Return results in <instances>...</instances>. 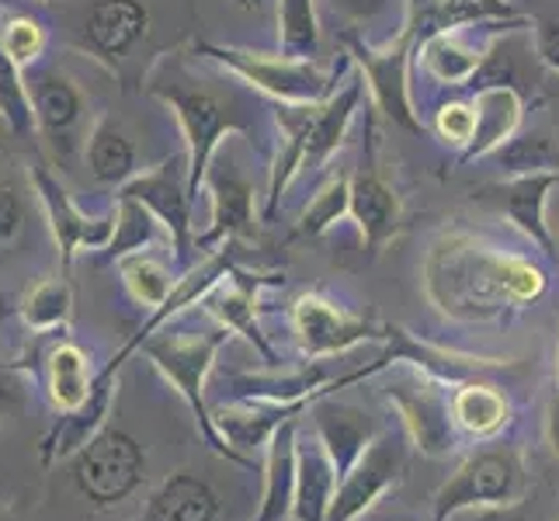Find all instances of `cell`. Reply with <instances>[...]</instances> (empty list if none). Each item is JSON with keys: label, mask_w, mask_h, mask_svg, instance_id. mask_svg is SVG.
Here are the masks:
<instances>
[{"label": "cell", "mask_w": 559, "mask_h": 521, "mask_svg": "<svg viewBox=\"0 0 559 521\" xmlns=\"http://www.w3.org/2000/svg\"><path fill=\"white\" fill-rule=\"evenodd\" d=\"M546 275L525 258L479 247L466 237H445L428 258V293L441 313L455 320H487L511 303L543 296Z\"/></svg>", "instance_id": "cell-1"}, {"label": "cell", "mask_w": 559, "mask_h": 521, "mask_svg": "<svg viewBox=\"0 0 559 521\" xmlns=\"http://www.w3.org/2000/svg\"><path fill=\"white\" fill-rule=\"evenodd\" d=\"M146 91L175 111V119L181 122L188 153V185L191 196L199 199L219 143L229 132H254V122L243 115L234 94L212 87L209 81H199L188 67H181V73H170L167 63H157L146 76Z\"/></svg>", "instance_id": "cell-2"}, {"label": "cell", "mask_w": 559, "mask_h": 521, "mask_svg": "<svg viewBox=\"0 0 559 521\" xmlns=\"http://www.w3.org/2000/svg\"><path fill=\"white\" fill-rule=\"evenodd\" d=\"M361 91H365V76H348V84L326 102H306V105L278 102L275 122L282 129V153L272 170V185H267V220L275 216L288 181L299 170L320 167L344 143V132H348L355 119Z\"/></svg>", "instance_id": "cell-3"}, {"label": "cell", "mask_w": 559, "mask_h": 521, "mask_svg": "<svg viewBox=\"0 0 559 521\" xmlns=\"http://www.w3.org/2000/svg\"><path fill=\"white\" fill-rule=\"evenodd\" d=\"M205 60L226 67L237 73L240 81L272 94L275 102L288 105H306V102H326L341 91L337 81L352 67V56H344L337 67H320L317 60H288V56H267V52H250L237 46H216V43H195L191 46Z\"/></svg>", "instance_id": "cell-4"}, {"label": "cell", "mask_w": 559, "mask_h": 521, "mask_svg": "<svg viewBox=\"0 0 559 521\" xmlns=\"http://www.w3.org/2000/svg\"><path fill=\"white\" fill-rule=\"evenodd\" d=\"M25 84L35 115V137L43 140L49 167H60L63 174H70L76 157L84 161V91L76 87L70 73H63L60 67H49L46 60L25 70Z\"/></svg>", "instance_id": "cell-5"}, {"label": "cell", "mask_w": 559, "mask_h": 521, "mask_svg": "<svg viewBox=\"0 0 559 521\" xmlns=\"http://www.w3.org/2000/svg\"><path fill=\"white\" fill-rule=\"evenodd\" d=\"M70 479L94 508H119L143 487L146 452L126 428L105 424V428L70 459Z\"/></svg>", "instance_id": "cell-6"}, {"label": "cell", "mask_w": 559, "mask_h": 521, "mask_svg": "<svg viewBox=\"0 0 559 521\" xmlns=\"http://www.w3.org/2000/svg\"><path fill=\"white\" fill-rule=\"evenodd\" d=\"M226 338H229V331L223 323L212 327L209 334H175L167 327L160 338H146L140 347L146 352V358L175 382V390L188 400V407L199 414V424H202L205 438L212 441V449L229 459H240L219 438L216 424H212V414L205 411V376L212 369V362H216V352L226 344Z\"/></svg>", "instance_id": "cell-7"}, {"label": "cell", "mask_w": 559, "mask_h": 521, "mask_svg": "<svg viewBox=\"0 0 559 521\" xmlns=\"http://www.w3.org/2000/svg\"><path fill=\"white\" fill-rule=\"evenodd\" d=\"M525 494L522 459L508 449H487L469 455L435 494V521H449L459 511L518 505Z\"/></svg>", "instance_id": "cell-8"}, {"label": "cell", "mask_w": 559, "mask_h": 521, "mask_svg": "<svg viewBox=\"0 0 559 521\" xmlns=\"http://www.w3.org/2000/svg\"><path fill=\"white\" fill-rule=\"evenodd\" d=\"M348 46H352V60L361 67V76H365V84H369L379 111L393 126L420 137L424 122L411 102V52L417 46V28L407 22L385 49H372L352 35H348Z\"/></svg>", "instance_id": "cell-9"}, {"label": "cell", "mask_w": 559, "mask_h": 521, "mask_svg": "<svg viewBox=\"0 0 559 521\" xmlns=\"http://www.w3.org/2000/svg\"><path fill=\"white\" fill-rule=\"evenodd\" d=\"M32 174V188H35V202L43 205V216L49 223L52 244L60 250L63 261V275L70 272L73 258L81 250H105L111 234H115V205L105 216H91L81 205L73 202L60 174H52L49 164H35L28 167Z\"/></svg>", "instance_id": "cell-10"}, {"label": "cell", "mask_w": 559, "mask_h": 521, "mask_svg": "<svg viewBox=\"0 0 559 521\" xmlns=\"http://www.w3.org/2000/svg\"><path fill=\"white\" fill-rule=\"evenodd\" d=\"M119 196H129L143 202L153 216L160 220V226L167 229V240L175 247L178 258H188L191 250V185H188V153H178V157L164 161L153 170H140L136 178L126 181L119 188Z\"/></svg>", "instance_id": "cell-11"}, {"label": "cell", "mask_w": 559, "mask_h": 521, "mask_svg": "<svg viewBox=\"0 0 559 521\" xmlns=\"http://www.w3.org/2000/svg\"><path fill=\"white\" fill-rule=\"evenodd\" d=\"M146 35L150 8L143 0H91L76 28V43L98 63L119 70V63L140 49Z\"/></svg>", "instance_id": "cell-12"}, {"label": "cell", "mask_w": 559, "mask_h": 521, "mask_svg": "<svg viewBox=\"0 0 559 521\" xmlns=\"http://www.w3.org/2000/svg\"><path fill=\"white\" fill-rule=\"evenodd\" d=\"M348 216L358 223L361 240L369 258L382 254V247L390 244L400 226H403V202L396 196V188L382 178V170L376 167V146H365V161L358 170H352V209Z\"/></svg>", "instance_id": "cell-13"}, {"label": "cell", "mask_w": 559, "mask_h": 521, "mask_svg": "<svg viewBox=\"0 0 559 521\" xmlns=\"http://www.w3.org/2000/svg\"><path fill=\"white\" fill-rule=\"evenodd\" d=\"M400 473H403V446H396L390 435H379L355 466L341 476L326 521H355L396 484Z\"/></svg>", "instance_id": "cell-14"}, {"label": "cell", "mask_w": 559, "mask_h": 521, "mask_svg": "<svg viewBox=\"0 0 559 521\" xmlns=\"http://www.w3.org/2000/svg\"><path fill=\"white\" fill-rule=\"evenodd\" d=\"M390 400L400 407L403 424L414 438V446L428 455H445L455 446L452 435V400L438 390V386L424 379H400L390 382Z\"/></svg>", "instance_id": "cell-15"}, {"label": "cell", "mask_w": 559, "mask_h": 521, "mask_svg": "<svg viewBox=\"0 0 559 521\" xmlns=\"http://www.w3.org/2000/svg\"><path fill=\"white\" fill-rule=\"evenodd\" d=\"M111 403H115V372L102 369L98 386H94V396L84 403V407H76L70 414H56L49 431L43 435V441H38L43 466H60V462H70L76 452H81L108 424Z\"/></svg>", "instance_id": "cell-16"}, {"label": "cell", "mask_w": 559, "mask_h": 521, "mask_svg": "<svg viewBox=\"0 0 559 521\" xmlns=\"http://www.w3.org/2000/svg\"><path fill=\"white\" fill-rule=\"evenodd\" d=\"M293 320H296V334L306 355H334L376 334V327L369 320L344 313L341 306L326 303L320 296H302L296 303Z\"/></svg>", "instance_id": "cell-17"}, {"label": "cell", "mask_w": 559, "mask_h": 521, "mask_svg": "<svg viewBox=\"0 0 559 521\" xmlns=\"http://www.w3.org/2000/svg\"><path fill=\"white\" fill-rule=\"evenodd\" d=\"M341 484V473L334 466L331 452L320 441L317 431L310 438H296V521H326L334 505V494Z\"/></svg>", "instance_id": "cell-18"}, {"label": "cell", "mask_w": 559, "mask_h": 521, "mask_svg": "<svg viewBox=\"0 0 559 521\" xmlns=\"http://www.w3.org/2000/svg\"><path fill=\"white\" fill-rule=\"evenodd\" d=\"M98 376L102 372H94L91 352L76 341H56L46 352L43 386H46V396L56 414H70L76 407H84V403L94 396Z\"/></svg>", "instance_id": "cell-19"}, {"label": "cell", "mask_w": 559, "mask_h": 521, "mask_svg": "<svg viewBox=\"0 0 559 521\" xmlns=\"http://www.w3.org/2000/svg\"><path fill=\"white\" fill-rule=\"evenodd\" d=\"M205 185L212 196V226L199 244L212 247V244L254 234V185L240 178L229 164L216 174H209Z\"/></svg>", "instance_id": "cell-20"}, {"label": "cell", "mask_w": 559, "mask_h": 521, "mask_svg": "<svg viewBox=\"0 0 559 521\" xmlns=\"http://www.w3.org/2000/svg\"><path fill=\"white\" fill-rule=\"evenodd\" d=\"M556 185H559V170H546V174L511 178L508 185L493 188V196H500V209L508 212L511 223H518V229H522L532 244H538L543 254H556L552 229L546 223V202Z\"/></svg>", "instance_id": "cell-21"}, {"label": "cell", "mask_w": 559, "mask_h": 521, "mask_svg": "<svg viewBox=\"0 0 559 521\" xmlns=\"http://www.w3.org/2000/svg\"><path fill=\"white\" fill-rule=\"evenodd\" d=\"M84 167L105 188H122L140 174V150L122 129V122H115L111 115H102L91 126L84 140Z\"/></svg>", "instance_id": "cell-22"}, {"label": "cell", "mask_w": 559, "mask_h": 521, "mask_svg": "<svg viewBox=\"0 0 559 521\" xmlns=\"http://www.w3.org/2000/svg\"><path fill=\"white\" fill-rule=\"evenodd\" d=\"M219 508V494L205 476L178 470L150 494L143 521H216Z\"/></svg>", "instance_id": "cell-23"}, {"label": "cell", "mask_w": 559, "mask_h": 521, "mask_svg": "<svg viewBox=\"0 0 559 521\" xmlns=\"http://www.w3.org/2000/svg\"><path fill=\"white\" fill-rule=\"evenodd\" d=\"M313 431L331 452L337 473L344 476L355 462L365 455V449L379 438L376 424L355 407H341V403H320L313 414Z\"/></svg>", "instance_id": "cell-24"}, {"label": "cell", "mask_w": 559, "mask_h": 521, "mask_svg": "<svg viewBox=\"0 0 559 521\" xmlns=\"http://www.w3.org/2000/svg\"><path fill=\"white\" fill-rule=\"evenodd\" d=\"M473 105H476V137L462 153V164H469L476 157H490V153L508 143L514 137L518 122H522V91L514 87H487V91H473Z\"/></svg>", "instance_id": "cell-25"}, {"label": "cell", "mask_w": 559, "mask_h": 521, "mask_svg": "<svg viewBox=\"0 0 559 521\" xmlns=\"http://www.w3.org/2000/svg\"><path fill=\"white\" fill-rule=\"evenodd\" d=\"M296 508V421L288 417L272 435L258 521H288Z\"/></svg>", "instance_id": "cell-26"}, {"label": "cell", "mask_w": 559, "mask_h": 521, "mask_svg": "<svg viewBox=\"0 0 559 521\" xmlns=\"http://www.w3.org/2000/svg\"><path fill=\"white\" fill-rule=\"evenodd\" d=\"M14 313L22 317V323L32 334H56L67 331L73 317V288L67 275H52L35 282L28 293L17 299Z\"/></svg>", "instance_id": "cell-27"}, {"label": "cell", "mask_w": 559, "mask_h": 521, "mask_svg": "<svg viewBox=\"0 0 559 521\" xmlns=\"http://www.w3.org/2000/svg\"><path fill=\"white\" fill-rule=\"evenodd\" d=\"M32 174L14 170V161L0 153V254H8L25 237L32 220Z\"/></svg>", "instance_id": "cell-28"}, {"label": "cell", "mask_w": 559, "mask_h": 521, "mask_svg": "<svg viewBox=\"0 0 559 521\" xmlns=\"http://www.w3.org/2000/svg\"><path fill=\"white\" fill-rule=\"evenodd\" d=\"M452 417L462 431H469L476 438H490L511 421V403L493 386L469 382L452 396Z\"/></svg>", "instance_id": "cell-29"}, {"label": "cell", "mask_w": 559, "mask_h": 521, "mask_svg": "<svg viewBox=\"0 0 559 521\" xmlns=\"http://www.w3.org/2000/svg\"><path fill=\"white\" fill-rule=\"evenodd\" d=\"M420 63L438 84L469 87L479 63H484V56H479L476 49H469L452 32H438V35H428L420 43Z\"/></svg>", "instance_id": "cell-30"}, {"label": "cell", "mask_w": 559, "mask_h": 521, "mask_svg": "<svg viewBox=\"0 0 559 521\" xmlns=\"http://www.w3.org/2000/svg\"><path fill=\"white\" fill-rule=\"evenodd\" d=\"M119 275L132 303H140L143 310H153V313H157L178 288V282L170 279V268L160 258H153L150 250H136V254L119 258Z\"/></svg>", "instance_id": "cell-31"}, {"label": "cell", "mask_w": 559, "mask_h": 521, "mask_svg": "<svg viewBox=\"0 0 559 521\" xmlns=\"http://www.w3.org/2000/svg\"><path fill=\"white\" fill-rule=\"evenodd\" d=\"M160 220L153 212L129 199V196H115V234L108 240V247L102 250L105 261H119L126 254H136V250H150V244L157 240Z\"/></svg>", "instance_id": "cell-32"}, {"label": "cell", "mask_w": 559, "mask_h": 521, "mask_svg": "<svg viewBox=\"0 0 559 521\" xmlns=\"http://www.w3.org/2000/svg\"><path fill=\"white\" fill-rule=\"evenodd\" d=\"M278 52L288 60H317L320 22L313 0H278Z\"/></svg>", "instance_id": "cell-33"}, {"label": "cell", "mask_w": 559, "mask_h": 521, "mask_svg": "<svg viewBox=\"0 0 559 521\" xmlns=\"http://www.w3.org/2000/svg\"><path fill=\"white\" fill-rule=\"evenodd\" d=\"M493 164L511 174V178H525V174H546L559 170V150L546 132H528V137H511L500 143L493 153Z\"/></svg>", "instance_id": "cell-34"}, {"label": "cell", "mask_w": 559, "mask_h": 521, "mask_svg": "<svg viewBox=\"0 0 559 521\" xmlns=\"http://www.w3.org/2000/svg\"><path fill=\"white\" fill-rule=\"evenodd\" d=\"M0 14H4V11H0ZM0 122H4L14 137H32V132H35V115H32L25 70L11 60L4 43H0Z\"/></svg>", "instance_id": "cell-35"}, {"label": "cell", "mask_w": 559, "mask_h": 521, "mask_svg": "<svg viewBox=\"0 0 559 521\" xmlns=\"http://www.w3.org/2000/svg\"><path fill=\"white\" fill-rule=\"evenodd\" d=\"M348 209H352V170H337L334 178L310 199V205L302 209L296 234L320 237L323 229H331L341 216H348Z\"/></svg>", "instance_id": "cell-36"}, {"label": "cell", "mask_w": 559, "mask_h": 521, "mask_svg": "<svg viewBox=\"0 0 559 521\" xmlns=\"http://www.w3.org/2000/svg\"><path fill=\"white\" fill-rule=\"evenodd\" d=\"M0 43H4L8 56L17 67L32 70L46 60L49 32L32 14H0Z\"/></svg>", "instance_id": "cell-37"}, {"label": "cell", "mask_w": 559, "mask_h": 521, "mask_svg": "<svg viewBox=\"0 0 559 521\" xmlns=\"http://www.w3.org/2000/svg\"><path fill=\"white\" fill-rule=\"evenodd\" d=\"M32 407V379L28 365L0 358V424L22 421Z\"/></svg>", "instance_id": "cell-38"}, {"label": "cell", "mask_w": 559, "mask_h": 521, "mask_svg": "<svg viewBox=\"0 0 559 521\" xmlns=\"http://www.w3.org/2000/svg\"><path fill=\"white\" fill-rule=\"evenodd\" d=\"M438 132L449 143L469 146L476 137V105L473 102H449L438 108Z\"/></svg>", "instance_id": "cell-39"}, {"label": "cell", "mask_w": 559, "mask_h": 521, "mask_svg": "<svg viewBox=\"0 0 559 521\" xmlns=\"http://www.w3.org/2000/svg\"><path fill=\"white\" fill-rule=\"evenodd\" d=\"M535 52L559 76V17H538L535 22Z\"/></svg>", "instance_id": "cell-40"}, {"label": "cell", "mask_w": 559, "mask_h": 521, "mask_svg": "<svg viewBox=\"0 0 559 521\" xmlns=\"http://www.w3.org/2000/svg\"><path fill=\"white\" fill-rule=\"evenodd\" d=\"M334 11H341L344 17H358V22H372V17H379L385 11V4L390 0H326Z\"/></svg>", "instance_id": "cell-41"}, {"label": "cell", "mask_w": 559, "mask_h": 521, "mask_svg": "<svg viewBox=\"0 0 559 521\" xmlns=\"http://www.w3.org/2000/svg\"><path fill=\"white\" fill-rule=\"evenodd\" d=\"M469 521H528L518 505H497V508H476Z\"/></svg>", "instance_id": "cell-42"}, {"label": "cell", "mask_w": 559, "mask_h": 521, "mask_svg": "<svg viewBox=\"0 0 559 521\" xmlns=\"http://www.w3.org/2000/svg\"><path fill=\"white\" fill-rule=\"evenodd\" d=\"M549 446L559 455V396H552L549 403Z\"/></svg>", "instance_id": "cell-43"}, {"label": "cell", "mask_w": 559, "mask_h": 521, "mask_svg": "<svg viewBox=\"0 0 559 521\" xmlns=\"http://www.w3.org/2000/svg\"><path fill=\"white\" fill-rule=\"evenodd\" d=\"M229 4L240 11H264L267 4H275V0H229Z\"/></svg>", "instance_id": "cell-44"}, {"label": "cell", "mask_w": 559, "mask_h": 521, "mask_svg": "<svg viewBox=\"0 0 559 521\" xmlns=\"http://www.w3.org/2000/svg\"><path fill=\"white\" fill-rule=\"evenodd\" d=\"M11 313H14V306H11V303H8L4 296H0V320H8Z\"/></svg>", "instance_id": "cell-45"}, {"label": "cell", "mask_w": 559, "mask_h": 521, "mask_svg": "<svg viewBox=\"0 0 559 521\" xmlns=\"http://www.w3.org/2000/svg\"><path fill=\"white\" fill-rule=\"evenodd\" d=\"M11 4V0H0V8H8Z\"/></svg>", "instance_id": "cell-46"}]
</instances>
